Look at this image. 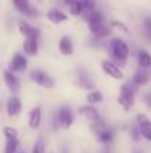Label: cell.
Returning <instances> with one entry per match:
<instances>
[{"label": "cell", "mask_w": 151, "mask_h": 153, "mask_svg": "<svg viewBox=\"0 0 151 153\" xmlns=\"http://www.w3.org/2000/svg\"><path fill=\"white\" fill-rule=\"evenodd\" d=\"M6 108H7V114H9L10 117L18 116V114L21 113V100H19L16 95H12V97L9 98V101H7Z\"/></svg>", "instance_id": "obj_13"}, {"label": "cell", "mask_w": 151, "mask_h": 153, "mask_svg": "<svg viewBox=\"0 0 151 153\" xmlns=\"http://www.w3.org/2000/svg\"><path fill=\"white\" fill-rule=\"evenodd\" d=\"M48 19H49L50 22H53V24H61V22H65L68 19V16L62 10L53 7V9H50L49 12H48Z\"/></svg>", "instance_id": "obj_15"}, {"label": "cell", "mask_w": 151, "mask_h": 153, "mask_svg": "<svg viewBox=\"0 0 151 153\" xmlns=\"http://www.w3.org/2000/svg\"><path fill=\"white\" fill-rule=\"evenodd\" d=\"M73 122H74V114H73V111H71L67 105H62V107L58 110V113H56V123L59 125L61 129H65V131H67V129L71 128Z\"/></svg>", "instance_id": "obj_3"}, {"label": "cell", "mask_w": 151, "mask_h": 153, "mask_svg": "<svg viewBox=\"0 0 151 153\" xmlns=\"http://www.w3.org/2000/svg\"><path fill=\"white\" fill-rule=\"evenodd\" d=\"M19 31H21V34H22L25 39H37V37L40 36L39 28L30 25V24L25 22V21H21V22H19Z\"/></svg>", "instance_id": "obj_8"}, {"label": "cell", "mask_w": 151, "mask_h": 153, "mask_svg": "<svg viewBox=\"0 0 151 153\" xmlns=\"http://www.w3.org/2000/svg\"><path fill=\"white\" fill-rule=\"evenodd\" d=\"M62 153H67V152H65V150H62Z\"/></svg>", "instance_id": "obj_30"}, {"label": "cell", "mask_w": 151, "mask_h": 153, "mask_svg": "<svg viewBox=\"0 0 151 153\" xmlns=\"http://www.w3.org/2000/svg\"><path fill=\"white\" fill-rule=\"evenodd\" d=\"M86 100H88L89 104H98V102H101L104 100V97H102V94H101L99 91L95 89V91H92V92H89L86 95Z\"/></svg>", "instance_id": "obj_21"}, {"label": "cell", "mask_w": 151, "mask_h": 153, "mask_svg": "<svg viewBox=\"0 0 151 153\" xmlns=\"http://www.w3.org/2000/svg\"><path fill=\"white\" fill-rule=\"evenodd\" d=\"M27 65H28L27 58H25L24 55H21V53H16V55L12 58L10 64H9V71H10V73L25 71V70H27Z\"/></svg>", "instance_id": "obj_7"}, {"label": "cell", "mask_w": 151, "mask_h": 153, "mask_svg": "<svg viewBox=\"0 0 151 153\" xmlns=\"http://www.w3.org/2000/svg\"><path fill=\"white\" fill-rule=\"evenodd\" d=\"M12 1H13V6H15L22 15H27V16H36L37 10L31 7L30 0H12Z\"/></svg>", "instance_id": "obj_9"}, {"label": "cell", "mask_w": 151, "mask_h": 153, "mask_svg": "<svg viewBox=\"0 0 151 153\" xmlns=\"http://www.w3.org/2000/svg\"><path fill=\"white\" fill-rule=\"evenodd\" d=\"M145 25H147V28L151 31V19L148 18V19H145Z\"/></svg>", "instance_id": "obj_27"}, {"label": "cell", "mask_w": 151, "mask_h": 153, "mask_svg": "<svg viewBox=\"0 0 151 153\" xmlns=\"http://www.w3.org/2000/svg\"><path fill=\"white\" fill-rule=\"evenodd\" d=\"M70 10H71V15L74 16H79L85 12V7H83V1L82 0H76L71 6H70Z\"/></svg>", "instance_id": "obj_20"}, {"label": "cell", "mask_w": 151, "mask_h": 153, "mask_svg": "<svg viewBox=\"0 0 151 153\" xmlns=\"http://www.w3.org/2000/svg\"><path fill=\"white\" fill-rule=\"evenodd\" d=\"M79 113L82 114V116H85L89 122H92V123H95V122H98L101 119V114L99 111L95 108V107H92V105H85V107H80L79 108Z\"/></svg>", "instance_id": "obj_11"}, {"label": "cell", "mask_w": 151, "mask_h": 153, "mask_svg": "<svg viewBox=\"0 0 151 153\" xmlns=\"http://www.w3.org/2000/svg\"><path fill=\"white\" fill-rule=\"evenodd\" d=\"M96 137H98V141H99V143H102V144H108V143H111L114 134H113V129L105 128V129H104L102 132H99Z\"/></svg>", "instance_id": "obj_19"}, {"label": "cell", "mask_w": 151, "mask_h": 153, "mask_svg": "<svg viewBox=\"0 0 151 153\" xmlns=\"http://www.w3.org/2000/svg\"><path fill=\"white\" fill-rule=\"evenodd\" d=\"M30 79H31L33 82H36V83H37L39 86H42V88H46V89L55 88V80H53V77L50 76L48 71H45V70H40V68L33 70L31 74H30Z\"/></svg>", "instance_id": "obj_1"}, {"label": "cell", "mask_w": 151, "mask_h": 153, "mask_svg": "<svg viewBox=\"0 0 151 153\" xmlns=\"http://www.w3.org/2000/svg\"><path fill=\"white\" fill-rule=\"evenodd\" d=\"M136 122L139 125V132H141V137H144L145 140L151 141V120L145 116V114H138L136 116Z\"/></svg>", "instance_id": "obj_6"}, {"label": "cell", "mask_w": 151, "mask_h": 153, "mask_svg": "<svg viewBox=\"0 0 151 153\" xmlns=\"http://www.w3.org/2000/svg\"><path fill=\"white\" fill-rule=\"evenodd\" d=\"M139 137H141V132H139V129H136L135 126L132 128V138L135 140V141H138L139 140Z\"/></svg>", "instance_id": "obj_25"}, {"label": "cell", "mask_w": 151, "mask_h": 153, "mask_svg": "<svg viewBox=\"0 0 151 153\" xmlns=\"http://www.w3.org/2000/svg\"><path fill=\"white\" fill-rule=\"evenodd\" d=\"M101 67H102V70H104V73H105L107 76H110V77H113V79H116V80H122V79H123V71H122V70L119 68V65L114 64L113 61L104 59V61L101 62Z\"/></svg>", "instance_id": "obj_5"}, {"label": "cell", "mask_w": 151, "mask_h": 153, "mask_svg": "<svg viewBox=\"0 0 151 153\" xmlns=\"http://www.w3.org/2000/svg\"><path fill=\"white\" fill-rule=\"evenodd\" d=\"M144 102H145L148 107H151V92H147V94H145V97H144Z\"/></svg>", "instance_id": "obj_26"}, {"label": "cell", "mask_w": 151, "mask_h": 153, "mask_svg": "<svg viewBox=\"0 0 151 153\" xmlns=\"http://www.w3.org/2000/svg\"><path fill=\"white\" fill-rule=\"evenodd\" d=\"M22 48H24V52H25L27 55H37V52H39L37 39H25Z\"/></svg>", "instance_id": "obj_16"}, {"label": "cell", "mask_w": 151, "mask_h": 153, "mask_svg": "<svg viewBox=\"0 0 151 153\" xmlns=\"http://www.w3.org/2000/svg\"><path fill=\"white\" fill-rule=\"evenodd\" d=\"M138 64H139V67L142 70L151 67V55L145 49H141L138 52Z\"/></svg>", "instance_id": "obj_17"}, {"label": "cell", "mask_w": 151, "mask_h": 153, "mask_svg": "<svg viewBox=\"0 0 151 153\" xmlns=\"http://www.w3.org/2000/svg\"><path fill=\"white\" fill-rule=\"evenodd\" d=\"M110 48H111V53H113V56L116 59H119L122 64L126 62V59L129 56V52H130L126 42H123L122 39H113Z\"/></svg>", "instance_id": "obj_2"}, {"label": "cell", "mask_w": 151, "mask_h": 153, "mask_svg": "<svg viewBox=\"0 0 151 153\" xmlns=\"http://www.w3.org/2000/svg\"><path fill=\"white\" fill-rule=\"evenodd\" d=\"M40 123H42V108L37 105L28 114V126L31 129H39Z\"/></svg>", "instance_id": "obj_12"}, {"label": "cell", "mask_w": 151, "mask_h": 153, "mask_svg": "<svg viewBox=\"0 0 151 153\" xmlns=\"http://www.w3.org/2000/svg\"><path fill=\"white\" fill-rule=\"evenodd\" d=\"M19 146V140L15 138V140H9L6 141V146H4V153H15L16 149Z\"/></svg>", "instance_id": "obj_23"}, {"label": "cell", "mask_w": 151, "mask_h": 153, "mask_svg": "<svg viewBox=\"0 0 151 153\" xmlns=\"http://www.w3.org/2000/svg\"><path fill=\"white\" fill-rule=\"evenodd\" d=\"M133 153H142V152H139V150H135V152H133Z\"/></svg>", "instance_id": "obj_29"}, {"label": "cell", "mask_w": 151, "mask_h": 153, "mask_svg": "<svg viewBox=\"0 0 151 153\" xmlns=\"http://www.w3.org/2000/svg\"><path fill=\"white\" fill-rule=\"evenodd\" d=\"M31 153H46V149H45V141H43V138H42V137H39V138H37V141L34 143Z\"/></svg>", "instance_id": "obj_24"}, {"label": "cell", "mask_w": 151, "mask_h": 153, "mask_svg": "<svg viewBox=\"0 0 151 153\" xmlns=\"http://www.w3.org/2000/svg\"><path fill=\"white\" fill-rule=\"evenodd\" d=\"M3 134H4L6 141L18 138V131H16L15 128H12V126H4V128H3Z\"/></svg>", "instance_id": "obj_22"}, {"label": "cell", "mask_w": 151, "mask_h": 153, "mask_svg": "<svg viewBox=\"0 0 151 153\" xmlns=\"http://www.w3.org/2000/svg\"><path fill=\"white\" fill-rule=\"evenodd\" d=\"M148 80H150V73L144 71V70L136 71L135 76H133V83L135 85H145V83H148Z\"/></svg>", "instance_id": "obj_18"}, {"label": "cell", "mask_w": 151, "mask_h": 153, "mask_svg": "<svg viewBox=\"0 0 151 153\" xmlns=\"http://www.w3.org/2000/svg\"><path fill=\"white\" fill-rule=\"evenodd\" d=\"M74 1H76V0H64V3H65V4H68V6H71Z\"/></svg>", "instance_id": "obj_28"}, {"label": "cell", "mask_w": 151, "mask_h": 153, "mask_svg": "<svg viewBox=\"0 0 151 153\" xmlns=\"http://www.w3.org/2000/svg\"><path fill=\"white\" fill-rule=\"evenodd\" d=\"M3 74H4V82H6V86L9 88V91L13 92V94H16V92L19 91V86H21L19 79H18L13 73H10L9 70H4Z\"/></svg>", "instance_id": "obj_10"}, {"label": "cell", "mask_w": 151, "mask_h": 153, "mask_svg": "<svg viewBox=\"0 0 151 153\" xmlns=\"http://www.w3.org/2000/svg\"><path fill=\"white\" fill-rule=\"evenodd\" d=\"M59 52L62 53V55H65V56H68V55H73V52H74V45H73V40L68 37V36H62L61 39H59Z\"/></svg>", "instance_id": "obj_14"}, {"label": "cell", "mask_w": 151, "mask_h": 153, "mask_svg": "<svg viewBox=\"0 0 151 153\" xmlns=\"http://www.w3.org/2000/svg\"><path fill=\"white\" fill-rule=\"evenodd\" d=\"M19 153H25V152H19Z\"/></svg>", "instance_id": "obj_31"}, {"label": "cell", "mask_w": 151, "mask_h": 153, "mask_svg": "<svg viewBox=\"0 0 151 153\" xmlns=\"http://www.w3.org/2000/svg\"><path fill=\"white\" fill-rule=\"evenodd\" d=\"M135 102V92L130 89L129 85H123L120 88V95H119V104L124 108L129 110Z\"/></svg>", "instance_id": "obj_4"}]
</instances>
